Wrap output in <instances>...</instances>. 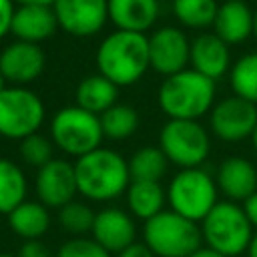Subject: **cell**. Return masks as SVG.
<instances>
[{"mask_svg":"<svg viewBox=\"0 0 257 257\" xmlns=\"http://www.w3.org/2000/svg\"><path fill=\"white\" fill-rule=\"evenodd\" d=\"M108 18L118 30L145 34L159 18V0H108Z\"/></svg>","mask_w":257,"mask_h":257,"instance_id":"cell-20","label":"cell"},{"mask_svg":"<svg viewBox=\"0 0 257 257\" xmlns=\"http://www.w3.org/2000/svg\"><path fill=\"white\" fill-rule=\"evenodd\" d=\"M169 159L159 147H143L128 159L131 181H161L167 173Z\"/></svg>","mask_w":257,"mask_h":257,"instance_id":"cell-25","label":"cell"},{"mask_svg":"<svg viewBox=\"0 0 257 257\" xmlns=\"http://www.w3.org/2000/svg\"><path fill=\"white\" fill-rule=\"evenodd\" d=\"M243 209H245V213H247V217H249L253 229H257V193L251 195V197L243 203Z\"/></svg>","mask_w":257,"mask_h":257,"instance_id":"cell-35","label":"cell"},{"mask_svg":"<svg viewBox=\"0 0 257 257\" xmlns=\"http://www.w3.org/2000/svg\"><path fill=\"white\" fill-rule=\"evenodd\" d=\"M253 36L257 38V10H255V14H253Z\"/></svg>","mask_w":257,"mask_h":257,"instance_id":"cell-39","label":"cell"},{"mask_svg":"<svg viewBox=\"0 0 257 257\" xmlns=\"http://www.w3.org/2000/svg\"><path fill=\"white\" fill-rule=\"evenodd\" d=\"M54 257H112L104 247L88 237H70L64 241Z\"/></svg>","mask_w":257,"mask_h":257,"instance_id":"cell-31","label":"cell"},{"mask_svg":"<svg viewBox=\"0 0 257 257\" xmlns=\"http://www.w3.org/2000/svg\"><path fill=\"white\" fill-rule=\"evenodd\" d=\"M159 149L169 163L181 169H197L209 157L211 139L199 120H167L159 135Z\"/></svg>","mask_w":257,"mask_h":257,"instance_id":"cell-8","label":"cell"},{"mask_svg":"<svg viewBox=\"0 0 257 257\" xmlns=\"http://www.w3.org/2000/svg\"><path fill=\"white\" fill-rule=\"evenodd\" d=\"M215 80L193 68L167 76L159 88V106L169 120H199L215 106Z\"/></svg>","mask_w":257,"mask_h":257,"instance_id":"cell-3","label":"cell"},{"mask_svg":"<svg viewBox=\"0 0 257 257\" xmlns=\"http://www.w3.org/2000/svg\"><path fill=\"white\" fill-rule=\"evenodd\" d=\"M56 28H58V22L52 6L28 4V6H18L14 10L10 32L22 42L38 44L50 38L56 32Z\"/></svg>","mask_w":257,"mask_h":257,"instance_id":"cell-18","label":"cell"},{"mask_svg":"<svg viewBox=\"0 0 257 257\" xmlns=\"http://www.w3.org/2000/svg\"><path fill=\"white\" fill-rule=\"evenodd\" d=\"M251 141H253V147H255V151H257V126H255V131H253V135H251Z\"/></svg>","mask_w":257,"mask_h":257,"instance_id":"cell-41","label":"cell"},{"mask_svg":"<svg viewBox=\"0 0 257 257\" xmlns=\"http://www.w3.org/2000/svg\"><path fill=\"white\" fill-rule=\"evenodd\" d=\"M8 225L24 241H38L50 229V213L40 201H24L10 215Z\"/></svg>","mask_w":257,"mask_h":257,"instance_id":"cell-22","label":"cell"},{"mask_svg":"<svg viewBox=\"0 0 257 257\" xmlns=\"http://www.w3.org/2000/svg\"><path fill=\"white\" fill-rule=\"evenodd\" d=\"M201 235L205 247L223 257H237L249 249L255 229L243 209L233 201H219L201 221Z\"/></svg>","mask_w":257,"mask_h":257,"instance_id":"cell-4","label":"cell"},{"mask_svg":"<svg viewBox=\"0 0 257 257\" xmlns=\"http://www.w3.org/2000/svg\"><path fill=\"white\" fill-rule=\"evenodd\" d=\"M215 183L227 201L245 203L257 193V169L245 157H227L217 169Z\"/></svg>","mask_w":257,"mask_h":257,"instance_id":"cell-16","label":"cell"},{"mask_svg":"<svg viewBox=\"0 0 257 257\" xmlns=\"http://www.w3.org/2000/svg\"><path fill=\"white\" fill-rule=\"evenodd\" d=\"M16 257H54V255H52L50 247L38 239V241H24L18 247Z\"/></svg>","mask_w":257,"mask_h":257,"instance_id":"cell-32","label":"cell"},{"mask_svg":"<svg viewBox=\"0 0 257 257\" xmlns=\"http://www.w3.org/2000/svg\"><path fill=\"white\" fill-rule=\"evenodd\" d=\"M217 183L205 169H181L169 183L167 199L171 211L201 223L217 201Z\"/></svg>","mask_w":257,"mask_h":257,"instance_id":"cell-6","label":"cell"},{"mask_svg":"<svg viewBox=\"0 0 257 257\" xmlns=\"http://www.w3.org/2000/svg\"><path fill=\"white\" fill-rule=\"evenodd\" d=\"M4 88H6V78H4V74L0 72V92H2Z\"/></svg>","mask_w":257,"mask_h":257,"instance_id":"cell-40","label":"cell"},{"mask_svg":"<svg viewBox=\"0 0 257 257\" xmlns=\"http://www.w3.org/2000/svg\"><path fill=\"white\" fill-rule=\"evenodd\" d=\"M114 257H155V253H153L145 243L137 241V243H133L131 247H126L124 251H120V253L114 255Z\"/></svg>","mask_w":257,"mask_h":257,"instance_id":"cell-34","label":"cell"},{"mask_svg":"<svg viewBox=\"0 0 257 257\" xmlns=\"http://www.w3.org/2000/svg\"><path fill=\"white\" fill-rule=\"evenodd\" d=\"M46 66L44 50L38 44L16 40L0 52V72L12 86H26L34 82Z\"/></svg>","mask_w":257,"mask_h":257,"instance_id":"cell-14","label":"cell"},{"mask_svg":"<svg viewBox=\"0 0 257 257\" xmlns=\"http://www.w3.org/2000/svg\"><path fill=\"white\" fill-rule=\"evenodd\" d=\"M189 257H223V255H219L217 251H213V249H209V247H201V249H197L193 255H189Z\"/></svg>","mask_w":257,"mask_h":257,"instance_id":"cell-36","label":"cell"},{"mask_svg":"<svg viewBox=\"0 0 257 257\" xmlns=\"http://www.w3.org/2000/svg\"><path fill=\"white\" fill-rule=\"evenodd\" d=\"M247 255H249V257H257V231H255V235H253V239H251V243H249Z\"/></svg>","mask_w":257,"mask_h":257,"instance_id":"cell-38","label":"cell"},{"mask_svg":"<svg viewBox=\"0 0 257 257\" xmlns=\"http://www.w3.org/2000/svg\"><path fill=\"white\" fill-rule=\"evenodd\" d=\"M143 243L155 257H189L203 247L201 225L175 211H161L145 221Z\"/></svg>","mask_w":257,"mask_h":257,"instance_id":"cell-5","label":"cell"},{"mask_svg":"<svg viewBox=\"0 0 257 257\" xmlns=\"http://www.w3.org/2000/svg\"><path fill=\"white\" fill-rule=\"evenodd\" d=\"M149 36L139 32H110L96 50L98 74L116 86H131L149 70Z\"/></svg>","mask_w":257,"mask_h":257,"instance_id":"cell-2","label":"cell"},{"mask_svg":"<svg viewBox=\"0 0 257 257\" xmlns=\"http://www.w3.org/2000/svg\"><path fill=\"white\" fill-rule=\"evenodd\" d=\"M217 10V0H173V12L185 28L201 30L213 26Z\"/></svg>","mask_w":257,"mask_h":257,"instance_id":"cell-26","label":"cell"},{"mask_svg":"<svg viewBox=\"0 0 257 257\" xmlns=\"http://www.w3.org/2000/svg\"><path fill=\"white\" fill-rule=\"evenodd\" d=\"M102 137L100 116L76 104L60 108L50 122V141L62 153L76 159L96 151Z\"/></svg>","mask_w":257,"mask_h":257,"instance_id":"cell-7","label":"cell"},{"mask_svg":"<svg viewBox=\"0 0 257 257\" xmlns=\"http://www.w3.org/2000/svg\"><path fill=\"white\" fill-rule=\"evenodd\" d=\"M58 26L76 38L94 36L108 18V0H54Z\"/></svg>","mask_w":257,"mask_h":257,"instance_id":"cell-11","label":"cell"},{"mask_svg":"<svg viewBox=\"0 0 257 257\" xmlns=\"http://www.w3.org/2000/svg\"><path fill=\"white\" fill-rule=\"evenodd\" d=\"M0 257H16V255H12V253H6V251H0Z\"/></svg>","mask_w":257,"mask_h":257,"instance_id":"cell-42","label":"cell"},{"mask_svg":"<svg viewBox=\"0 0 257 257\" xmlns=\"http://www.w3.org/2000/svg\"><path fill=\"white\" fill-rule=\"evenodd\" d=\"M74 175L78 193L96 203L120 197L131 185L128 161L120 153L102 147L76 159Z\"/></svg>","mask_w":257,"mask_h":257,"instance_id":"cell-1","label":"cell"},{"mask_svg":"<svg viewBox=\"0 0 257 257\" xmlns=\"http://www.w3.org/2000/svg\"><path fill=\"white\" fill-rule=\"evenodd\" d=\"M18 6H28V4H38V6H52L54 0H12Z\"/></svg>","mask_w":257,"mask_h":257,"instance_id":"cell-37","label":"cell"},{"mask_svg":"<svg viewBox=\"0 0 257 257\" xmlns=\"http://www.w3.org/2000/svg\"><path fill=\"white\" fill-rule=\"evenodd\" d=\"M253 10L243 0H225L219 4L213 28L227 44H239L253 34Z\"/></svg>","mask_w":257,"mask_h":257,"instance_id":"cell-19","label":"cell"},{"mask_svg":"<svg viewBox=\"0 0 257 257\" xmlns=\"http://www.w3.org/2000/svg\"><path fill=\"white\" fill-rule=\"evenodd\" d=\"M191 56V42L181 28L163 26L149 36L151 66L165 76H173L187 68Z\"/></svg>","mask_w":257,"mask_h":257,"instance_id":"cell-13","label":"cell"},{"mask_svg":"<svg viewBox=\"0 0 257 257\" xmlns=\"http://www.w3.org/2000/svg\"><path fill=\"white\" fill-rule=\"evenodd\" d=\"M243 2H245V0H243Z\"/></svg>","mask_w":257,"mask_h":257,"instance_id":"cell-43","label":"cell"},{"mask_svg":"<svg viewBox=\"0 0 257 257\" xmlns=\"http://www.w3.org/2000/svg\"><path fill=\"white\" fill-rule=\"evenodd\" d=\"M92 239L104 247L110 255H118L133 243H137L135 217L118 207H104L96 213L92 225Z\"/></svg>","mask_w":257,"mask_h":257,"instance_id":"cell-15","label":"cell"},{"mask_svg":"<svg viewBox=\"0 0 257 257\" xmlns=\"http://www.w3.org/2000/svg\"><path fill=\"white\" fill-rule=\"evenodd\" d=\"M102 135L112 141L128 139L139 126V114L128 104H114L106 112L100 114Z\"/></svg>","mask_w":257,"mask_h":257,"instance_id":"cell-28","label":"cell"},{"mask_svg":"<svg viewBox=\"0 0 257 257\" xmlns=\"http://www.w3.org/2000/svg\"><path fill=\"white\" fill-rule=\"evenodd\" d=\"M229 82L235 96L257 104V52L243 54L231 66Z\"/></svg>","mask_w":257,"mask_h":257,"instance_id":"cell-27","label":"cell"},{"mask_svg":"<svg viewBox=\"0 0 257 257\" xmlns=\"http://www.w3.org/2000/svg\"><path fill=\"white\" fill-rule=\"evenodd\" d=\"M44 120V104L26 86H6L0 92V135L22 141L38 133Z\"/></svg>","mask_w":257,"mask_h":257,"instance_id":"cell-9","label":"cell"},{"mask_svg":"<svg viewBox=\"0 0 257 257\" xmlns=\"http://www.w3.org/2000/svg\"><path fill=\"white\" fill-rule=\"evenodd\" d=\"M14 2L12 0H0V40L10 32L12 16H14Z\"/></svg>","mask_w":257,"mask_h":257,"instance_id":"cell-33","label":"cell"},{"mask_svg":"<svg viewBox=\"0 0 257 257\" xmlns=\"http://www.w3.org/2000/svg\"><path fill=\"white\" fill-rule=\"evenodd\" d=\"M118 86L102 74L84 76L76 86V106L100 116L116 104Z\"/></svg>","mask_w":257,"mask_h":257,"instance_id":"cell-21","label":"cell"},{"mask_svg":"<svg viewBox=\"0 0 257 257\" xmlns=\"http://www.w3.org/2000/svg\"><path fill=\"white\" fill-rule=\"evenodd\" d=\"M52 151H54V143L44 137V135H30L26 139L20 141V147H18V153H20V159L34 167V169H42L46 163H50L54 157H52Z\"/></svg>","mask_w":257,"mask_h":257,"instance_id":"cell-30","label":"cell"},{"mask_svg":"<svg viewBox=\"0 0 257 257\" xmlns=\"http://www.w3.org/2000/svg\"><path fill=\"white\" fill-rule=\"evenodd\" d=\"M34 191L38 201L48 209H62L78 193L74 165L64 159H52L38 169L34 179Z\"/></svg>","mask_w":257,"mask_h":257,"instance_id":"cell-12","label":"cell"},{"mask_svg":"<svg viewBox=\"0 0 257 257\" xmlns=\"http://www.w3.org/2000/svg\"><path fill=\"white\" fill-rule=\"evenodd\" d=\"M94 217L96 213L82 201H70L58 209V223L72 237H86V233H92Z\"/></svg>","mask_w":257,"mask_h":257,"instance_id":"cell-29","label":"cell"},{"mask_svg":"<svg viewBox=\"0 0 257 257\" xmlns=\"http://www.w3.org/2000/svg\"><path fill=\"white\" fill-rule=\"evenodd\" d=\"M209 126L225 143H237L253 135L257 126V104L239 96H227L211 108Z\"/></svg>","mask_w":257,"mask_h":257,"instance_id":"cell-10","label":"cell"},{"mask_svg":"<svg viewBox=\"0 0 257 257\" xmlns=\"http://www.w3.org/2000/svg\"><path fill=\"white\" fill-rule=\"evenodd\" d=\"M191 68L201 72L203 76L217 80L231 66L229 44L223 42L215 32H203L191 42Z\"/></svg>","mask_w":257,"mask_h":257,"instance_id":"cell-17","label":"cell"},{"mask_svg":"<svg viewBox=\"0 0 257 257\" xmlns=\"http://www.w3.org/2000/svg\"><path fill=\"white\" fill-rule=\"evenodd\" d=\"M28 183L24 171L10 159L0 157V215H10L26 201Z\"/></svg>","mask_w":257,"mask_h":257,"instance_id":"cell-24","label":"cell"},{"mask_svg":"<svg viewBox=\"0 0 257 257\" xmlns=\"http://www.w3.org/2000/svg\"><path fill=\"white\" fill-rule=\"evenodd\" d=\"M167 193L157 181H131L126 189V205L133 217L149 221L159 215L165 205Z\"/></svg>","mask_w":257,"mask_h":257,"instance_id":"cell-23","label":"cell"}]
</instances>
